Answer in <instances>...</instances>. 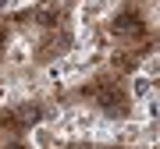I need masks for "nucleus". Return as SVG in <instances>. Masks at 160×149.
<instances>
[{"label":"nucleus","mask_w":160,"mask_h":149,"mask_svg":"<svg viewBox=\"0 0 160 149\" xmlns=\"http://www.w3.org/2000/svg\"><path fill=\"white\" fill-rule=\"evenodd\" d=\"M0 149H29V142H25V138H4Z\"/></svg>","instance_id":"nucleus-5"},{"label":"nucleus","mask_w":160,"mask_h":149,"mask_svg":"<svg viewBox=\"0 0 160 149\" xmlns=\"http://www.w3.org/2000/svg\"><path fill=\"white\" fill-rule=\"evenodd\" d=\"M125 92H128V99L132 103H142V99H149V96H157V78H146V74H128L125 78Z\"/></svg>","instance_id":"nucleus-2"},{"label":"nucleus","mask_w":160,"mask_h":149,"mask_svg":"<svg viewBox=\"0 0 160 149\" xmlns=\"http://www.w3.org/2000/svg\"><path fill=\"white\" fill-rule=\"evenodd\" d=\"M139 74H146V78H157V74H160V57H157V50H146V57L139 60Z\"/></svg>","instance_id":"nucleus-4"},{"label":"nucleus","mask_w":160,"mask_h":149,"mask_svg":"<svg viewBox=\"0 0 160 149\" xmlns=\"http://www.w3.org/2000/svg\"><path fill=\"white\" fill-rule=\"evenodd\" d=\"M92 4H96V7H103V11H114V7H121V4H125V0H92Z\"/></svg>","instance_id":"nucleus-6"},{"label":"nucleus","mask_w":160,"mask_h":149,"mask_svg":"<svg viewBox=\"0 0 160 149\" xmlns=\"http://www.w3.org/2000/svg\"><path fill=\"white\" fill-rule=\"evenodd\" d=\"M11 114L18 121V128L29 132V128L43 124V99H18V103H11Z\"/></svg>","instance_id":"nucleus-1"},{"label":"nucleus","mask_w":160,"mask_h":149,"mask_svg":"<svg viewBox=\"0 0 160 149\" xmlns=\"http://www.w3.org/2000/svg\"><path fill=\"white\" fill-rule=\"evenodd\" d=\"M29 149H64V138L53 132L50 124H36V128H29Z\"/></svg>","instance_id":"nucleus-3"}]
</instances>
